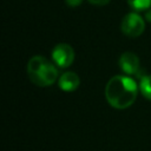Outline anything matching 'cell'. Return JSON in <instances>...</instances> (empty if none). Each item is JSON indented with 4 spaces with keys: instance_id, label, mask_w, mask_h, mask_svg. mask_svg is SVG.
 <instances>
[{
    "instance_id": "obj_1",
    "label": "cell",
    "mask_w": 151,
    "mask_h": 151,
    "mask_svg": "<svg viewBox=\"0 0 151 151\" xmlns=\"http://www.w3.org/2000/svg\"><path fill=\"white\" fill-rule=\"evenodd\" d=\"M138 88L132 78L127 76H114L105 86V98L112 107L124 110L134 103Z\"/></svg>"
},
{
    "instance_id": "obj_2",
    "label": "cell",
    "mask_w": 151,
    "mask_h": 151,
    "mask_svg": "<svg viewBox=\"0 0 151 151\" xmlns=\"http://www.w3.org/2000/svg\"><path fill=\"white\" fill-rule=\"evenodd\" d=\"M27 74L31 81L40 87L51 86L58 79L55 64L42 55H34L28 60Z\"/></svg>"
},
{
    "instance_id": "obj_3",
    "label": "cell",
    "mask_w": 151,
    "mask_h": 151,
    "mask_svg": "<svg viewBox=\"0 0 151 151\" xmlns=\"http://www.w3.org/2000/svg\"><path fill=\"white\" fill-rule=\"evenodd\" d=\"M120 29L124 35L129 38H137L139 37L145 29V21L138 13L131 12L127 13L120 24Z\"/></svg>"
},
{
    "instance_id": "obj_4",
    "label": "cell",
    "mask_w": 151,
    "mask_h": 151,
    "mask_svg": "<svg viewBox=\"0 0 151 151\" xmlns=\"http://www.w3.org/2000/svg\"><path fill=\"white\" fill-rule=\"evenodd\" d=\"M74 57H76L74 50L72 48L71 45L66 42L58 44L52 50V60L57 66L61 68H66L71 66L74 60Z\"/></svg>"
},
{
    "instance_id": "obj_5",
    "label": "cell",
    "mask_w": 151,
    "mask_h": 151,
    "mask_svg": "<svg viewBox=\"0 0 151 151\" xmlns=\"http://www.w3.org/2000/svg\"><path fill=\"white\" fill-rule=\"evenodd\" d=\"M119 67L127 76L134 74L139 71V59L133 52H124L119 58Z\"/></svg>"
},
{
    "instance_id": "obj_6",
    "label": "cell",
    "mask_w": 151,
    "mask_h": 151,
    "mask_svg": "<svg viewBox=\"0 0 151 151\" xmlns=\"http://www.w3.org/2000/svg\"><path fill=\"white\" fill-rule=\"evenodd\" d=\"M79 84H80L79 76L76 72H72V71L64 72L58 79V85H59L60 90H63L64 92L76 91L79 87Z\"/></svg>"
},
{
    "instance_id": "obj_7",
    "label": "cell",
    "mask_w": 151,
    "mask_h": 151,
    "mask_svg": "<svg viewBox=\"0 0 151 151\" xmlns=\"http://www.w3.org/2000/svg\"><path fill=\"white\" fill-rule=\"evenodd\" d=\"M139 91L142 92V94L151 100V76H143L140 78V81H139Z\"/></svg>"
},
{
    "instance_id": "obj_8",
    "label": "cell",
    "mask_w": 151,
    "mask_h": 151,
    "mask_svg": "<svg viewBox=\"0 0 151 151\" xmlns=\"http://www.w3.org/2000/svg\"><path fill=\"white\" fill-rule=\"evenodd\" d=\"M126 1L136 11H145L151 7V0H126Z\"/></svg>"
},
{
    "instance_id": "obj_9",
    "label": "cell",
    "mask_w": 151,
    "mask_h": 151,
    "mask_svg": "<svg viewBox=\"0 0 151 151\" xmlns=\"http://www.w3.org/2000/svg\"><path fill=\"white\" fill-rule=\"evenodd\" d=\"M65 2L68 7H78L81 5L83 0H65Z\"/></svg>"
},
{
    "instance_id": "obj_10",
    "label": "cell",
    "mask_w": 151,
    "mask_h": 151,
    "mask_svg": "<svg viewBox=\"0 0 151 151\" xmlns=\"http://www.w3.org/2000/svg\"><path fill=\"white\" fill-rule=\"evenodd\" d=\"M90 4H92V5H96V6H105V5H107L111 0H87Z\"/></svg>"
},
{
    "instance_id": "obj_11",
    "label": "cell",
    "mask_w": 151,
    "mask_h": 151,
    "mask_svg": "<svg viewBox=\"0 0 151 151\" xmlns=\"http://www.w3.org/2000/svg\"><path fill=\"white\" fill-rule=\"evenodd\" d=\"M145 19H146L149 22H151V9H149V11L146 12V14H145Z\"/></svg>"
}]
</instances>
